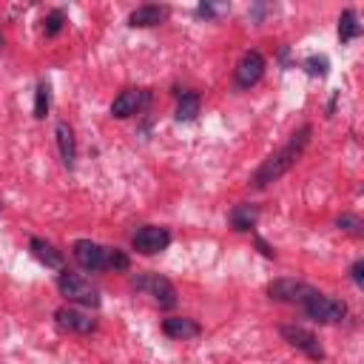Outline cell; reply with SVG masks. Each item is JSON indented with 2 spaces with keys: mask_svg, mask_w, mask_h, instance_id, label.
Segmentation results:
<instances>
[{
  "mask_svg": "<svg viewBox=\"0 0 364 364\" xmlns=\"http://www.w3.org/2000/svg\"><path fill=\"white\" fill-rule=\"evenodd\" d=\"M307 142H310V125H304V128H299L276 154H270L262 165H259V171L253 173V188H267L270 182H276V179H282L299 159H301V154H304V148H307Z\"/></svg>",
  "mask_w": 364,
  "mask_h": 364,
  "instance_id": "cell-1",
  "label": "cell"
},
{
  "mask_svg": "<svg viewBox=\"0 0 364 364\" xmlns=\"http://www.w3.org/2000/svg\"><path fill=\"white\" fill-rule=\"evenodd\" d=\"M301 307H304V313H307L310 318H316V321H321V324H336V321H341L344 313H347V307H344L338 299H330V296H324V293H318V290H313V293L301 301Z\"/></svg>",
  "mask_w": 364,
  "mask_h": 364,
  "instance_id": "cell-2",
  "label": "cell"
},
{
  "mask_svg": "<svg viewBox=\"0 0 364 364\" xmlns=\"http://www.w3.org/2000/svg\"><path fill=\"white\" fill-rule=\"evenodd\" d=\"M57 287H60V293H63L68 301H77V304H85V307H97V304H100L97 287H91V282H85V279L77 276V273L63 270L60 279H57Z\"/></svg>",
  "mask_w": 364,
  "mask_h": 364,
  "instance_id": "cell-3",
  "label": "cell"
},
{
  "mask_svg": "<svg viewBox=\"0 0 364 364\" xmlns=\"http://www.w3.org/2000/svg\"><path fill=\"white\" fill-rule=\"evenodd\" d=\"M134 287L151 293L154 301H156L159 307H173V304H176V290H173V284H171L165 276H159V273H151V276H134Z\"/></svg>",
  "mask_w": 364,
  "mask_h": 364,
  "instance_id": "cell-4",
  "label": "cell"
},
{
  "mask_svg": "<svg viewBox=\"0 0 364 364\" xmlns=\"http://www.w3.org/2000/svg\"><path fill=\"white\" fill-rule=\"evenodd\" d=\"M310 293H313V287L304 282H296V279H276L267 287V296L273 301H287V304H301Z\"/></svg>",
  "mask_w": 364,
  "mask_h": 364,
  "instance_id": "cell-5",
  "label": "cell"
},
{
  "mask_svg": "<svg viewBox=\"0 0 364 364\" xmlns=\"http://www.w3.org/2000/svg\"><path fill=\"white\" fill-rule=\"evenodd\" d=\"M282 338L290 344V347H296V350H301L304 355H310V358H324V350H321V344L316 341V336L310 333V330H304V327H296V324H284L282 327Z\"/></svg>",
  "mask_w": 364,
  "mask_h": 364,
  "instance_id": "cell-6",
  "label": "cell"
},
{
  "mask_svg": "<svg viewBox=\"0 0 364 364\" xmlns=\"http://www.w3.org/2000/svg\"><path fill=\"white\" fill-rule=\"evenodd\" d=\"M168 242H171V233H168L165 228H159V225H145V228H139V230L134 233V247H136L139 253H145V256L165 250Z\"/></svg>",
  "mask_w": 364,
  "mask_h": 364,
  "instance_id": "cell-7",
  "label": "cell"
},
{
  "mask_svg": "<svg viewBox=\"0 0 364 364\" xmlns=\"http://www.w3.org/2000/svg\"><path fill=\"white\" fill-rule=\"evenodd\" d=\"M148 100H151L148 91H142V88H125V91L111 102V114H114L117 119H125V117H131V114H139V111L148 105Z\"/></svg>",
  "mask_w": 364,
  "mask_h": 364,
  "instance_id": "cell-8",
  "label": "cell"
},
{
  "mask_svg": "<svg viewBox=\"0 0 364 364\" xmlns=\"http://www.w3.org/2000/svg\"><path fill=\"white\" fill-rule=\"evenodd\" d=\"M262 74H264V57L259 51L242 54V60L236 65V85L239 88H250V85H256L262 80Z\"/></svg>",
  "mask_w": 364,
  "mask_h": 364,
  "instance_id": "cell-9",
  "label": "cell"
},
{
  "mask_svg": "<svg viewBox=\"0 0 364 364\" xmlns=\"http://www.w3.org/2000/svg\"><path fill=\"white\" fill-rule=\"evenodd\" d=\"M74 259L85 270H102L105 267V247L91 242V239H77L74 242Z\"/></svg>",
  "mask_w": 364,
  "mask_h": 364,
  "instance_id": "cell-10",
  "label": "cell"
},
{
  "mask_svg": "<svg viewBox=\"0 0 364 364\" xmlns=\"http://www.w3.org/2000/svg\"><path fill=\"white\" fill-rule=\"evenodd\" d=\"M54 316H57V324L63 330H71V333H91L97 327V321L77 307H60Z\"/></svg>",
  "mask_w": 364,
  "mask_h": 364,
  "instance_id": "cell-11",
  "label": "cell"
},
{
  "mask_svg": "<svg viewBox=\"0 0 364 364\" xmlns=\"http://www.w3.org/2000/svg\"><path fill=\"white\" fill-rule=\"evenodd\" d=\"M165 17H168V9L165 6H139V9L131 11L128 23L134 28H148V26H159Z\"/></svg>",
  "mask_w": 364,
  "mask_h": 364,
  "instance_id": "cell-12",
  "label": "cell"
},
{
  "mask_svg": "<svg viewBox=\"0 0 364 364\" xmlns=\"http://www.w3.org/2000/svg\"><path fill=\"white\" fill-rule=\"evenodd\" d=\"M31 253H34V259L37 262H43L46 267H51V270H60L63 267V253L54 247V245H48L46 239H31Z\"/></svg>",
  "mask_w": 364,
  "mask_h": 364,
  "instance_id": "cell-13",
  "label": "cell"
},
{
  "mask_svg": "<svg viewBox=\"0 0 364 364\" xmlns=\"http://www.w3.org/2000/svg\"><path fill=\"white\" fill-rule=\"evenodd\" d=\"M162 330H165L171 338H193V336H199V324H196L193 318H182V316L165 318Z\"/></svg>",
  "mask_w": 364,
  "mask_h": 364,
  "instance_id": "cell-14",
  "label": "cell"
},
{
  "mask_svg": "<svg viewBox=\"0 0 364 364\" xmlns=\"http://www.w3.org/2000/svg\"><path fill=\"white\" fill-rule=\"evenodd\" d=\"M54 134H57V148H60V156H63V162L71 168V165H74V131L68 128V122H57Z\"/></svg>",
  "mask_w": 364,
  "mask_h": 364,
  "instance_id": "cell-15",
  "label": "cell"
},
{
  "mask_svg": "<svg viewBox=\"0 0 364 364\" xmlns=\"http://www.w3.org/2000/svg\"><path fill=\"white\" fill-rule=\"evenodd\" d=\"M196 114H199V94H193V91H185V94H179L176 119H179V122H188V119H193Z\"/></svg>",
  "mask_w": 364,
  "mask_h": 364,
  "instance_id": "cell-16",
  "label": "cell"
},
{
  "mask_svg": "<svg viewBox=\"0 0 364 364\" xmlns=\"http://www.w3.org/2000/svg\"><path fill=\"white\" fill-rule=\"evenodd\" d=\"M256 219H259V210H256L253 205H239V208H233V213H230V222H233L236 230H250V228L256 225Z\"/></svg>",
  "mask_w": 364,
  "mask_h": 364,
  "instance_id": "cell-17",
  "label": "cell"
},
{
  "mask_svg": "<svg viewBox=\"0 0 364 364\" xmlns=\"http://www.w3.org/2000/svg\"><path fill=\"white\" fill-rule=\"evenodd\" d=\"M358 34H361V26L355 23V11L353 9L341 11V17H338V37H341V43H347V40H353Z\"/></svg>",
  "mask_w": 364,
  "mask_h": 364,
  "instance_id": "cell-18",
  "label": "cell"
},
{
  "mask_svg": "<svg viewBox=\"0 0 364 364\" xmlns=\"http://www.w3.org/2000/svg\"><path fill=\"white\" fill-rule=\"evenodd\" d=\"M48 100H51V97H48V85L40 82V85H37V97H34V117H37V119H43V117L48 114Z\"/></svg>",
  "mask_w": 364,
  "mask_h": 364,
  "instance_id": "cell-19",
  "label": "cell"
},
{
  "mask_svg": "<svg viewBox=\"0 0 364 364\" xmlns=\"http://www.w3.org/2000/svg\"><path fill=\"white\" fill-rule=\"evenodd\" d=\"M105 267H114V270H125L128 267V256L117 247H105Z\"/></svg>",
  "mask_w": 364,
  "mask_h": 364,
  "instance_id": "cell-20",
  "label": "cell"
},
{
  "mask_svg": "<svg viewBox=\"0 0 364 364\" xmlns=\"http://www.w3.org/2000/svg\"><path fill=\"white\" fill-rule=\"evenodd\" d=\"M341 230H347V233H355V236H361V222L355 219V216H350V213H344V216H338V222H336Z\"/></svg>",
  "mask_w": 364,
  "mask_h": 364,
  "instance_id": "cell-21",
  "label": "cell"
},
{
  "mask_svg": "<svg viewBox=\"0 0 364 364\" xmlns=\"http://www.w3.org/2000/svg\"><path fill=\"white\" fill-rule=\"evenodd\" d=\"M60 26H63V11H51L48 20H46V34L54 37V34L60 31Z\"/></svg>",
  "mask_w": 364,
  "mask_h": 364,
  "instance_id": "cell-22",
  "label": "cell"
},
{
  "mask_svg": "<svg viewBox=\"0 0 364 364\" xmlns=\"http://www.w3.org/2000/svg\"><path fill=\"white\" fill-rule=\"evenodd\" d=\"M307 65H310L307 71H310V74H318V77L327 71V60H324V57H321V60H316V57H313V60H307Z\"/></svg>",
  "mask_w": 364,
  "mask_h": 364,
  "instance_id": "cell-23",
  "label": "cell"
},
{
  "mask_svg": "<svg viewBox=\"0 0 364 364\" xmlns=\"http://www.w3.org/2000/svg\"><path fill=\"white\" fill-rule=\"evenodd\" d=\"M353 282L355 284H364V262H355L353 264Z\"/></svg>",
  "mask_w": 364,
  "mask_h": 364,
  "instance_id": "cell-24",
  "label": "cell"
},
{
  "mask_svg": "<svg viewBox=\"0 0 364 364\" xmlns=\"http://www.w3.org/2000/svg\"><path fill=\"white\" fill-rule=\"evenodd\" d=\"M256 245H259V250H262V253H264V256H267V259H270V256H273V250H270V247H267V242H262V239H256Z\"/></svg>",
  "mask_w": 364,
  "mask_h": 364,
  "instance_id": "cell-25",
  "label": "cell"
},
{
  "mask_svg": "<svg viewBox=\"0 0 364 364\" xmlns=\"http://www.w3.org/2000/svg\"><path fill=\"white\" fill-rule=\"evenodd\" d=\"M0 48H3V37H0Z\"/></svg>",
  "mask_w": 364,
  "mask_h": 364,
  "instance_id": "cell-26",
  "label": "cell"
}]
</instances>
